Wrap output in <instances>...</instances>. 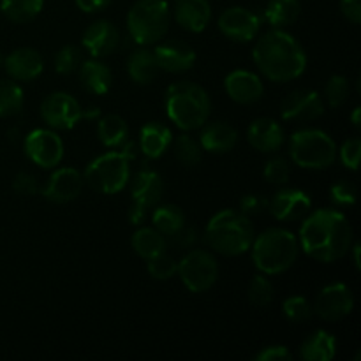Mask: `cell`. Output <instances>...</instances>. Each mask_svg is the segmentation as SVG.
Masks as SVG:
<instances>
[{
	"label": "cell",
	"instance_id": "1",
	"mask_svg": "<svg viewBox=\"0 0 361 361\" xmlns=\"http://www.w3.org/2000/svg\"><path fill=\"white\" fill-rule=\"evenodd\" d=\"M298 243L300 249L312 259L335 263L351 250L353 228L342 212L321 208L303 217Z\"/></svg>",
	"mask_w": 361,
	"mask_h": 361
},
{
	"label": "cell",
	"instance_id": "2",
	"mask_svg": "<svg viewBox=\"0 0 361 361\" xmlns=\"http://www.w3.org/2000/svg\"><path fill=\"white\" fill-rule=\"evenodd\" d=\"M252 60L259 73L275 83L296 80L309 63L302 42L284 28H274L261 35L252 49Z\"/></svg>",
	"mask_w": 361,
	"mask_h": 361
},
{
	"label": "cell",
	"instance_id": "3",
	"mask_svg": "<svg viewBox=\"0 0 361 361\" xmlns=\"http://www.w3.org/2000/svg\"><path fill=\"white\" fill-rule=\"evenodd\" d=\"M254 226L240 210L217 212L208 221L204 229V242L214 252L226 257L242 256L249 252L254 242Z\"/></svg>",
	"mask_w": 361,
	"mask_h": 361
},
{
	"label": "cell",
	"instance_id": "4",
	"mask_svg": "<svg viewBox=\"0 0 361 361\" xmlns=\"http://www.w3.org/2000/svg\"><path fill=\"white\" fill-rule=\"evenodd\" d=\"M166 113L183 133L201 129L212 113L210 95L194 81H176L166 92Z\"/></svg>",
	"mask_w": 361,
	"mask_h": 361
},
{
	"label": "cell",
	"instance_id": "5",
	"mask_svg": "<svg viewBox=\"0 0 361 361\" xmlns=\"http://www.w3.org/2000/svg\"><path fill=\"white\" fill-rule=\"evenodd\" d=\"M252 263L261 274L281 275L296 263L300 254L298 236L284 228H270L254 236L250 245Z\"/></svg>",
	"mask_w": 361,
	"mask_h": 361
},
{
	"label": "cell",
	"instance_id": "6",
	"mask_svg": "<svg viewBox=\"0 0 361 361\" xmlns=\"http://www.w3.org/2000/svg\"><path fill=\"white\" fill-rule=\"evenodd\" d=\"M171 23V7L166 0H137L127 13V32L140 46L161 41Z\"/></svg>",
	"mask_w": 361,
	"mask_h": 361
},
{
	"label": "cell",
	"instance_id": "7",
	"mask_svg": "<svg viewBox=\"0 0 361 361\" xmlns=\"http://www.w3.org/2000/svg\"><path fill=\"white\" fill-rule=\"evenodd\" d=\"M289 155L298 168L317 171L330 168L337 161V145L324 130L302 129L291 136Z\"/></svg>",
	"mask_w": 361,
	"mask_h": 361
},
{
	"label": "cell",
	"instance_id": "8",
	"mask_svg": "<svg viewBox=\"0 0 361 361\" xmlns=\"http://www.w3.org/2000/svg\"><path fill=\"white\" fill-rule=\"evenodd\" d=\"M130 162L120 152H108L85 168L83 180L90 189L101 194H116L129 183Z\"/></svg>",
	"mask_w": 361,
	"mask_h": 361
},
{
	"label": "cell",
	"instance_id": "9",
	"mask_svg": "<svg viewBox=\"0 0 361 361\" xmlns=\"http://www.w3.org/2000/svg\"><path fill=\"white\" fill-rule=\"evenodd\" d=\"M176 274L190 293H207L217 284L219 263L210 250L190 249L180 259Z\"/></svg>",
	"mask_w": 361,
	"mask_h": 361
},
{
	"label": "cell",
	"instance_id": "10",
	"mask_svg": "<svg viewBox=\"0 0 361 361\" xmlns=\"http://www.w3.org/2000/svg\"><path fill=\"white\" fill-rule=\"evenodd\" d=\"M23 150L34 164L42 169H53L63 159V141L53 129H35L27 134Z\"/></svg>",
	"mask_w": 361,
	"mask_h": 361
},
{
	"label": "cell",
	"instance_id": "11",
	"mask_svg": "<svg viewBox=\"0 0 361 361\" xmlns=\"http://www.w3.org/2000/svg\"><path fill=\"white\" fill-rule=\"evenodd\" d=\"M314 314L326 323H338L355 309V296L344 282L324 286L312 305Z\"/></svg>",
	"mask_w": 361,
	"mask_h": 361
},
{
	"label": "cell",
	"instance_id": "12",
	"mask_svg": "<svg viewBox=\"0 0 361 361\" xmlns=\"http://www.w3.org/2000/svg\"><path fill=\"white\" fill-rule=\"evenodd\" d=\"M41 118L49 129L69 130L81 120V106L67 92H53L42 99Z\"/></svg>",
	"mask_w": 361,
	"mask_h": 361
},
{
	"label": "cell",
	"instance_id": "13",
	"mask_svg": "<svg viewBox=\"0 0 361 361\" xmlns=\"http://www.w3.org/2000/svg\"><path fill=\"white\" fill-rule=\"evenodd\" d=\"M324 113V101L316 90L298 88L282 99L281 116L293 123H305L317 120Z\"/></svg>",
	"mask_w": 361,
	"mask_h": 361
},
{
	"label": "cell",
	"instance_id": "14",
	"mask_svg": "<svg viewBox=\"0 0 361 361\" xmlns=\"http://www.w3.org/2000/svg\"><path fill=\"white\" fill-rule=\"evenodd\" d=\"M219 30L235 42H250L257 37L261 30V18L254 11L242 6L228 7L219 16Z\"/></svg>",
	"mask_w": 361,
	"mask_h": 361
},
{
	"label": "cell",
	"instance_id": "15",
	"mask_svg": "<svg viewBox=\"0 0 361 361\" xmlns=\"http://www.w3.org/2000/svg\"><path fill=\"white\" fill-rule=\"evenodd\" d=\"M268 212L271 217L281 222L302 221L310 210H312V200L309 194L302 189L295 187H286L277 190L274 196L268 200Z\"/></svg>",
	"mask_w": 361,
	"mask_h": 361
},
{
	"label": "cell",
	"instance_id": "16",
	"mask_svg": "<svg viewBox=\"0 0 361 361\" xmlns=\"http://www.w3.org/2000/svg\"><path fill=\"white\" fill-rule=\"evenodd\" d=\"M85 180L78 169L74 168H59L51 173L42 187V196L48 201L56 204L71 203L83 192Z\"/></svg>",
	"mask_w": 361,
	"mask_h": 361
},
{
	"label": "cell",
	"instance_id": "17",
	"mask_svg": "<svg viewBox=\"0 0 361 361\" xmlns=\"http://www.w3.org/2000/svg\"><path fill=\"white\" fill-rule=\"evenodd\" d=\"M81 44L92 59H104L116 51L120 44V32L111 21L97 20L83 32Z\"/></svg>",
	"mask_w": 361,
	"mask_h": 361
},
{
	"label": "cell",
	"instance_id": "18",
	"mask_svg": "<svg viewBox=\"0 0 361 361\" xmlns=\"http://www.w3.org/2000/svg\"><path fill=\"white\" fill-rule=\"evenodd\" d=\"M155 59H157L159 69L166 71L169 74H182L187 73L196 63V51L185 41L178 39H169V41L161 42L154 49Z\"/></svg>",
	"mask_w": 361,
	"mask_h": 361
},
{
	"label": "cell",
	"instance_id": "19",
	"mask_svg": "<svg viewBox=\"0 0 361 361\" xmlns=\"http://www.w3.org/2000/svg\"><path fill=\"white\" fill-rule=\"evenodd\" d=\"M224 90L236 104H254L264 95V85L256 73L236 69L226 76Z\"/></svg>",
	"mask_w": 361,
	"mask_h": 361
},
{
	"label": "cell",
	"instance_id": "20",
	"mask_svg": "<svg viewBox=\"0 0 361 361\" xmlns=\"http://www.w3.org/2000/svg\"><path fill=\"white\" fill-rule=\"evenodd\" d=\"M4 69L11 80L18 83H28L39 78L44 69V60L41 53L34 48H18L4 59Z\"/></svg>",
	"mask_w": 361,
	"mask_h": 361
},
{
	"label": "cell",
	"instance_id": "21",
	"mask_svg": "<svg viewBox=\"0 0 361 361\" xmlns=\"http://www.w3.org/2000/svg\"><path fill=\"white\" fill-rule=\"evenodd\" d=\"M171 18L183 30L200 34L210 25L212 6L208 0H175Z\"/></svg>",
	"mask_w": 361,
	"mask_h": 361
},
{
	"label": "cell",
	"instance_id": "22",
	"mask_svg": "<svg viewBox=\"0 0 361 361\" xmlns=\"http://www.w3.org/2000/svg\"><path fill=\"white\" fill-rule=\"evenodd\" d=\"M247 141L250 147L263 154L281 150L286 141V133L281 123L274 118H257L247 129Z\"/></svg>",
	"mask_w": 361,
	"mask_h": 361
},
{
	"label": "cell",
	"instance_id": "23",
	"mask_svg": "<svg viewBox=\"0 0 361 361\" xmlns=\"http://www.w3.org/2000/svg\"><path fill=\"white\" fill-rule=\"evenodd\" d=\"M129 182L133 201H137L148 208H154L155 204L161 203L162 194H164V182L155 169L143 166L133 178H129Z\"/></svg>",
	"mask_w": 361,
	"mask_h": 361
},
{
	"label": "cell",
	"instance_id": "24",
	"mask_svg": "<svg viewBox=\"0 0 361 361\" xmlns=\"http://www.w3.org/2000/svg\"><path fill=\"white\" fill-rule=\"evenodd\" d=\"M200 145L210 154H228L238 143V130L228 122H210L201 127Z\"/></svg>",
	"mask_w": 361,
	"mask_h": 361
},
{
	"label": "cell",
	"instance_id": "25",
	"mask_svg": "<svg viewBox=\"0 0 361 361\" xmlns=\"http://www.w3.org/2000/svg\"><path fill=\"white\" fill-rule=\"evenodd\" d=\"M173 134L168 126L161 122H147L140 130V152L147 159H159L169 150Z\"/></svg>",
	"mask_w": 361,
	"mask_h": 361
},
{
	"label": "cell",
	"instance_id": "26",
	"mask_svg": "<svg viewBox=\"0 0 361 361\" xmlns=\"http://www.w3.org/2000/svg\"><path fill=\"white\" fill-rule=\"evenodd\" d=\"M78 78L81 87L94 95L108 94L113 85L111 69L99 59L83 60L78 69Z\"/></svg>",
	"mask_w": 361,
	"mask_h": 361
},
{
	"label": "cell",
	"instance_id": "27",
	"mask_svg": "<svg viewBox=\"0 0 361 361\" xmlns=\"http://www.w3.org/2000/svg\"><path fill=\"white\" fill-rule=\"evenodd\" d=\"M159 63L155 53L147 46L133 51L127 59V74L137 85H150L159 74Z\"/></svg>",
	"mask_w": 361,
	"mask_h": 361
},
{
	"label": "cell",
	"instance_id": "28",
	"mask_svg": "<svg viewBox=\"0 0 361 361\" xmlns=\"http://www.w3.org/2000/svg\"><path fill=\"white\" fill-rule=\"evenodd\" d=\"M337 355V338L324 330L310 334L300 345V358L305 361H330Z\"/></svg>",
	"mask_w": 361,
	"mask_h": 361
},
{
	"label": "cell",
	"instance_id": "29",
	"mask_svg": "<svg viewBox=\"0 0 361 361\" xmlns=\"http://www.w3.org/2000/svg\"><path fill=\"white\" fill-rule=\"evenodd\" d=\"M130 245L137 256L148 261L168 250V240L155 228H140L130 238Z\"/></svg>",
	"mask_w": 361,
	"mask_h": 361
},
{
	"label": "cell",
	"instance_id": "30",
	"mask_svg": "<svg viewBox=\"0 0 361 361\" xmlns=\"http://www.w3.org/2000/svg\"><path fill=\"white\" fill-rule=\"evenodd\" d=\"M97 137L106 148H120L129 137V126L120 115L109 113L97 120Z\"/></svg>",
	"mask_w": 361,
	"mask_h": 361
},
{
	"label": "cell",
	"instance_id": "31",
	"mask_svg": "<svg viewBox=\"0 0 361 361\" xmlns=\"http://www.w3.org/2000/svg\"><path fill=\"white\" fill-rule=\"evenodd\" d=\"M300 13V0H270L264 7V20L274 28H286L296 23Z\"/></svg>",
	"mask_w": 361,
	"mask_h": 361
},
{
	"label": "cell",
	"instance_id": "32",
	"mask_svg": "<svg viewBox=\"0 0 361 361\" xmlns=\"http://www.w3.org/2000/svg\"><path fill=\"white\" fill-rule=\"evenodd\" d=\"M152 222L159 233H162L166 238H171L185 226V215L176 204H155L152 212Z\"/></svg>",
	"mask_w": 361,
	"mask_h": 361
},
{
	"label": "cell",
	"instance_id": "33",
	"mask_svg": "<svg viewBox=\"0 0 361 361\" xmlns=\"http://www.w3.org/2000/svg\"><path fill=\"white\" fill-rule=\"evenodd\" d=\"M44 7V0H2L0 9L4 16L11 20L13 23H28Z\"/></svg>",
	"mask_w": 361,
	"mask_h": 361
},
{
	"label": "cell",
	"instance_id": "34",
	"mask_svg": "<svg viewBox=\"0 0 361 361\" xmlns=\"http://www.w3.org/2000/svg\"><path fill=\"white\" fill-rule=\"evenodd\" d=\"M171 147L173 152H175V157L185 168H196L203 161V148H201L200 141L190 136L189 133H183L180 136L173 137Z\"/></svg>",
	"mask_w": 361,
	"mask_h": 361
},
{
	"label": "cell",
	"instance_id": "35",
	"mask_svg": "<svg viewBox=\"0 0 361 361\" xmlns=\"http://www.w3.org/2000/svg\"><path fill=\"white\" fill-rule=\"evenodd\" d=\"M25 102L23 88L14 80H0V118H7L21 111Z\"/></svg>",
	"mask_w": 361,
	"mask_h": 361
},
{
	"label": "cell",
	"instance_id": "36",
	"mask_svg": "<svg viewBox=\"0 0 361 361\" xmlns=\"http://www.w3.org/2000/svg\"><path fill=\"white\" fill-rule=\"evenodd\" d=\"M247 296H249L250 303L259 309L268 307L275 298V289L270 279L264 274L254 275L249 282V289H247Z\"/></svg>",
	"mask_w": 361,
	"mask_h": 361
},
{
	"label": "cell",
	"instance_id": "37",
	"mask_svg": "<svg viewBox=\"0 0 361 361\" xmlns=\"http://www.w3.org/2000/svg\"><path fill=\"white\" fill-rule=\"evenodd\" d=\"M282 314H284L291 323L302 324L312 319L314 309L312 303L307 298H303V296H289V298H286L284 303H282Z\"/></svg>",
	"mask_w": 361,
	"mask_h": 361
},
{
	"label": "cell",
	"instance_id": "38",
	"mask_svg": "<svg viewBox=\"0 0 361 361\" xmlns=\"http://www.w3.org/2000/svg\"><path fill=\"white\" fill-rule=\"evenodd\" d=\"M349 94H351V83L342 74H334L328 80L326 87H324V97L331 108H341L348 102Z\"/></svg>",
	"mask_w": 361,
	"mask_h": 361
},
{
	"label": "cell",
	"instance_id": "39",
	"mask_svg": "<svg viewBox=\"0 0 361 361\" xmlns=\"http://www.w3.org/2000/svg\"><path fill=\"white\" fill-rule=\"evenodd\" d=\"M83 63V51L78 46L67 44L55 56V71L59 74H73Z\"/></svg>",
	"mask_w": 361,
	"mask_h": 361
},
{
	"label": "cell",
	"instance_id": "40",
	"mask_svg": "<svg viewBox=\"0 0 361 361\" xmlns=\"http://www.w3.org/2000/svg\"><path fill=\"white\" fill-rule=\"evenodd\" d=\"M263 176L268 183L271 185H284L289 182V176H291V166H289L288 159L281 157V155H275L270 161L264 164Z\"/></svg>",
	"mask_w": 361,
	"mask_h": 361
},
{
	"label": "cell",
	"instance_id": "41",
	"mask_svg": "<svg viewBox=\"0 0 361 361\" xmlns=\"http://www.w3.org/2000/svg\"><path fill=\"white\" fill-rule=\"evenodd\" d=\"M147 263L148 274H150V277L155 279V281H169V279L175 277L176 268H178V263L166 252L152 257Z\"/></svg>",
	"mask_w": 361,
	"mask_h": 361
},
{
	"label": "cell",
	"instance_id": "42",
	"mask_svg": "<svg viewBox=\"0 0 361 361\" xmlns=\"http://www.w3.org/2000/svg\"><path fill=\"white\" fill-rule=\"evenodd\" d=\"M330 200L337 207H355L358 200V187L351 180H338L331 185Z\"/></svg>",
	"mask_w": 361,
	"mask_h": 361
},
{
	"label": "cell",
	"instance_id": "43",
	"mask_svg": "<svg viewBox=\"0 0 361 361\" xmlns=\"http://www.w3.org/2000/svg\"><path fill=\"white\" fill-rule=\"evenodd\" d=\"M337 157H341V162L351 171H358L360 159H361V140L358 136L349 137L342 143L341 148H337Z\"/></svg>",
	"mask_w": 361,
	"mask_h": 361
},
{
	"label": "cell",
	"instance_id": "44",
	"mask_svg": "<svg viewBox=\"0 0 361 361\" xmlns=\"http://www.w3.org/2000/svg\"><path fill=\"white\" fill-rule=\"evenodd\" d=\"M13 189L20 196H34L39 192V182L32 173L21 171L14 176Z\"/></svg>",
	"mask_w": 361,
	"mask_h": 361
},
{
	"label": "cell",
	"instance_id": "45",
	"mask_svg": "<svg viewBox=\"0 0 361 361\" xmlns=\"http://www.w3.org/2000/svg\"><path fill=\"white\" fill-rule=\"evenodd\" d=\"M268 208V200L263 196H257V194H245V196L240 200V212L247 217L250 215H259L261 212H264Z\"/></svg>",
	"mask_w": 361,
	"mask_h": 361
},
{
	"label": "cell",
	"instance_id": "46",
	"mask_svg": "<svg viewBox=\"0 0 361 361\" xmlns=\"http://www.w3.org/2000/svg\"><path fill=\"white\" fill-rule=\"evenodd\" d=\"M256 361H291L293 355L286 345H268V348L261 349L256 356Z\"/></svg>",
	"mask_w": 361,
	"mask_h": 361
},
{
	"label": "cell",
	"instance_id": "47",
	"mask_svg": "<svg viewBox=\"0 0 361 361\" xmlns=\"http://www.w3.org/2000/svg\"><path fill=\"white\" fill-rule=\"evenodd\" d=\"M341 11L351 23H361V0H341Z\"/></svg>",
	"mask_w": 361,
	"mask_h": 361
},
{
	"label": "cell",
	"instance_id": "48",
	"mask_svg": "<svg viewBox=\"0 0 361 361\" xmlns=\"http://www.w3.org/2000/svg\"><path fill=\"white\" fill-rule=\"evenodd\" d=\"M171 240L175 245L182 247V249H190L197 242V231L194 228H185L183 226L176 235L171 236Z\"/></svg>",
	"mask_w": 361,
	"mask_h": 361
},
{
	"label": "cell",
	"instance_id": "49",
	"mask_svg": "<svg viewBox=\"0 0 361 361\" xmlns=\"http://www.w3.org/2000/svg\"><path fill=\"white\" fill-rule=\"evenodd\" d=\"M148 212H150V208L137 203V201H133V204L129 208V222L133 226H141L145 222V219H147Z\"/></svg>",
	"mask_w": 361,
	"mask_h": 361
},
{
	"label": "cell",
	"instance_id": "50",
	"mask_svg": "<svg viewBox=\"0 0 361 361\" xmlns=\"http://www.w3.org/2000/svg\"><path fill=\"white\" fill-rule=\"evenodd\" d=\"M83 13H99L111 4V0H74Z\"/></svg>",
	"mask_w": 361,
	"mask_h": 361
},
{
	"label": "cell",
	"instance_id": "51",
	"mask_svg": "<svg viewBox=\"0 0 361 361\" xmlns=\"http://www.w3.org/2000/svg\"><path fill=\"white\" fill-rule=\"evenodd\" d=\"M120 154H122L129 162L136 161L137 155H140V145H137V141H130L129 137H127L122 143V147H120Z\"/></svg>",
	"mask_w": 361,
	"mask_h": 361
},
{
	"label": "cell",
	"instance_id": "52",
	"mask_svg": "<svg viewBox=\"0 0 361 361\" xmlns=\"http://www.w3.org/2000/svg\"><path fill=\"white\" fill-rule=\"evenodd\" d=\"M101 118V109L97 106L90 108H81V120H99Z\"/></svg>",
	"mask_w": 361,
	"mask_h": 361
},
{
	"label": "cell",
	"instance_id": "53",
	"mask_svg": "<svg viewBox=\"0 0 361 361\" xmlns=\"http://www.w3.org/2000/svg\"><path fill=\"white\" fill-rule=\"evenodd\" d=\"M351 250H353V257H355V268L356 270H360L361 268V263H360V250L361 247L356 243V245H351Z\"/></svg>",
	"mask_w": 361,
	"mask_h": 361
},
{
	"label": "cell",
	"instance_id": "54",
	"mask_svg": "<svg viewBox=\"0 0 361 361\" xmlns=\"http://www.w3.org/2000/svg\"><path fill=\"white\" fill-rule=\"evenodd\" d=\"M360 115H361V108L360 106H356L355 108V111H353V115H351V122H353V126L356 127V129H360Z\"/></svg>",
	"mask_w": 361,
	"mask_h": 361
},
{
	"label": "cell",
	"instance_id": "55",
	"mask_svg": "<svg viewBox=\"0 0 361 361\" xmlns=\"http://www.w3.org/2000/svg\"><path fill=\"white\" fill-rule=\"evenodd\" d=\"M16 136H18V129H13V130H9V133H7V137H11V140H16Z\"/></svg>",
	"mask_w": 361,
	"mask_h": 361
},
{
	"label": "cell",
	"instance_id": "56",
	"mask_svg": "<svg viewBox=\"0 0 361 361\" xmlns=\"http://www.w3.org/2000/svg\"><path fill=\"white\" fill-rule=\"evenodd\" d=\"M4 63V59H2V55H0V66H2Z\"/></svg>",
	"mask_w": 361,
	"mask_h": 361
}]
</instances>
